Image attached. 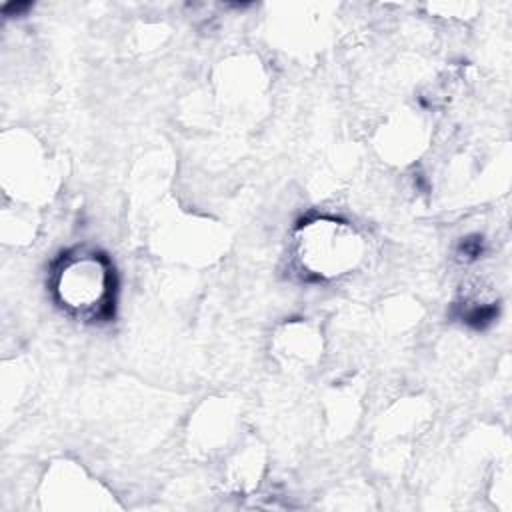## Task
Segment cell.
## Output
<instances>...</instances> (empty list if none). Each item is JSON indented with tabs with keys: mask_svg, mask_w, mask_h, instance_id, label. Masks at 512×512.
Instances as JSON below:
<instances>
[{
	"mask_svg": "<svg viewBox=\"0 0 512 512\" xmlns=\"http://www.w3.org/2000/svg\"><path fill=\"white\" fill-rule=\"evenodd\" d=\"M56 292L70 310L98 318L110 308L114 276L100 256L80 254L58 270Z\"/></svg>",
	"mask_w": 512,
	"mask_h": 512,
	"instance_id": "cell-1",
	"label": "cell"
},
{
	"mask_svg": "<svg viewBox=\"0 0 512 512\" xmlns=\"http://www.w3.org/2000/svg\"><path fill=\"white\" fill-rule=\"evenodd\" d=\"M300 260L318 276H338L360 258V240L352 228L336 220L310 222L300 236Z\"/></svg>",
	"mask_w": 512,
	"mask_h": 512,
	"instance_id": "cell-2",
	"label": "cell"
}]
</instances>
